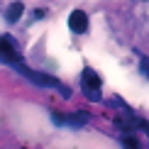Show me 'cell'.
<instances>
[{
  "instance_id": "6da1fadb",
  "label": "cell",
  "mask_w": 149,
  "mask_h": 149,
  "mask_svg": "<svg viewBox=\"0 0 149 149\" xmlns=\"http://www.w3.org/2000/svg\"><path fill=\"white\" fill-rule=\"evenodd\" d=\"M17 71L22 73V76H27L29 81H32L34 86H42V88H56L64 98H71V88H66L64 83H59L56 78H52V76H47V73H42V71H34V69H27V66H22V64H17L15 66Z\"/></svg>"
},
{
  "instance_id": "7a4b0ae2",
  "label": "cell",
  "mask_w": 149,
  "mask_h": 149,
  "mask_svg": "<svg viewBox=\"0 0 149 149\" xmlns=\"http://www.w3.org/2000/svg\"><path fill=\"white\" fill-rule=\"evenodd\" d=\"M81 88H83V95L88 98L91 103H100L103 100V81L93 69H83L81 73Z\"/></svg>"
},
{
  "instance_id": "3957f363",
  "label": "cell",
  "mask_w": 149,
  "mask_h": 149,
  "mask_svg": "<svg viewBox=\"0 0 149 149\" xmlns=\"http://www.w3.org/2000/svg\"><path fill=\"white\" fill-rule=\"evenodd\" d=\"M0 61L3 64H20L22 61V56H20V52L15 49V44H12V37H8V34H0Z\"/></svg>"
},
{
  "instance_id": "277c9868",
  "label": "cell",
  "mask_w": 149,
  "mask_h": 149,
  "mask_svg": "<svg viewBox=\"0 0 149 149\" xmlns=\"http://www.w3.org/2000/svg\"><path fill=\"white\" fill-rule=\"evenodd\" d=\"M69 27H71V32H76V34H86L88 32V15H86L83 10H73L69 15Z\"/></svg>"
},
{
  "instance_id": "5b68a950",
  "label": "cell",
  "mask_w": 149,
  "mask_h": 149,
  "mask_svg": "<svg viewBox=\"0 0 149 149\" xmlns=\"http://www.w3.org/2000/svg\"><path fill=\"white\" fill-rule=\"evenodd\" d=\"M88 120H91V115L83 113V110H78L73 115H64V125H69V127H83Z\"/></svg>"
},
{
  "instance_id": "8992f818",
  "label": "cell",
  "mask_w": 149,
  "mask_h": 149,
  "mask_svg": "<svg viewBox=\"0 0 149 149\" xmlns=\"http://www.w3.org/2000/svg\"><path fill=\"white\" fill-rule=\"evenodd\" d=\"M22 12H24V5L22 3H12L10 8H8V12H5V20H8L10 24H15L22 17Z\"/></svg>"
},
{
  "instance_id": "52a82bcc",
  "label": "cell",
  "mask_w": 149,
  "mask_h": 149,
  "mask_svg": "<svg viewBox=\"0 0 149 149\" xmlns=\"http://www.w3.org/2000/svg\"><path fill=\"white\" fill-rule=\"evenodd\" d=\"M122 144H125L127 149H139V142H137V137H134V132H122Z\"/></svg>"
},
{
  "instance_id": "ba28073f",
  "label": "cell",
  "mask_w": 149,
  "mask_h": 149,
  "mask_svg": "<svg viewBox=\"0 0 149 149\" xmlns=\"http://www.w3.org/2000/svg\"><path fill=\"white\" fill-rule=\"evenodd\" d=\"M52 120H54V125H64V115L61 113H52Z\"/></svg>"
},
{
  "instance_id": "9c48e42d",
  "label": "cell",
  "mask_w": 149,
  "mask_h": 149,
  "mask_svg": "<svg viewBox=\"0 0 149 149\" xmlns=\"http://www.w3.org/2000/svg\"><path fill=\"white\" fill-rule=\"evenodd\" d=\"M139 69H142V73H144V76H149V59H142Z\"/></svg>"
}]
</instances>
